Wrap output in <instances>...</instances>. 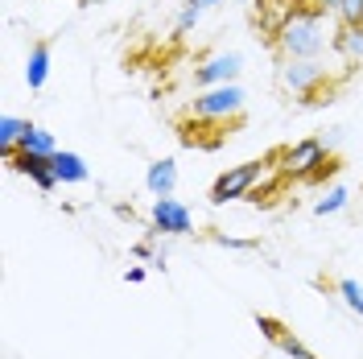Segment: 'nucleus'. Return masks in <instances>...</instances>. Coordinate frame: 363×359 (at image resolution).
Wrapping results in <instances>:
<instances>
[{"mask_svg": "<svg viewBox=\"0 0 363 359\" xmlns=\"http://www.w3.org/2000/svg\"><path fill=\"white\" fill-rule=\"evenodd\" d=\"M326 17L330 13H322L318 4L297 0V9L285 17V25L272 33V45H277L281 62L285 58H318L326 50Z\"/></svg>", "mask_w": 363, "mask_h": 359, "instance_id": "1", "label": "nucleus"}, {"mask_svg": "<svg viewBox=\"0 0 363 359\" xmlns=\"http://www.w3.org/2000/svg\"><path fill=\"white\" fill-rule=\"evenodd\" d=\"M244 87L240 83H223V87H206L194 95L190 116L194 120H211V124H223V120H240L244 116Z\"/></svg>", "mask_w": 363, "mask_h": 359, "instance_id": "2", "label": "nucleus"}, {"mask_svg": "<svg viewBox=\"0 0 363 359\" xmlns=\"http://www.w3.org/2000/svg\"><path fill=\"white\" fill-rule=\"evenodd\" d=\"M260 174H264V161H240V165H227L223 174L211 182V202H215V206H227V202L252 199V190H256Z\"/></svg>", "mask_w": 363, "mask_h": 359, "instance_id": "3", "label": "nucleus"}, {"mask_svg": "<svg viewBox=\"0 0 363 359\" xmlns=\"http://www.w3.org/2000/svg\"><path fill=\"white\" fill-rule=\"evenodd\" d=\"M281 174H289V178H322V170H330L326 165V145L318 140V136H306V140H297V145H285L281 153Z\"/></svg>", "mask_w": 363, "mask_h": 359, "instance_id": "4", "label": "nucleus"}, {"mask_svg": "<svg viewBox=\"0 0 363 359\" xmlns=\"http://www.w3.org/2000/svg\"><path fill=\"white\" fill-rule=\"evenodd\" d=\"M281 83L301 95V104L310 108V104H322L318 99V87L326 83V67L318 62V58H285L281 62Z\"/></svg>", "mask_w": 363, "mask_h": 359, "instance_id": "5", "label": "nucleus"}, {"mask_svg": "<svg viewBox=\"0 0 363 359\" xmlns=\"http://www.w3.org/2000/svg\"><path fill=\"white\" fill-rule=\"evenodd\" d=\"M149 231H153V236H169V240L190 236V231H194V211L182 199H174V194L153 199V206H149Z\"/></svg>", "mask_w": 363, "mask_h": 359, "instance_id": "6", "label": "nucleus"}, {"mask_svg": "<svg viewBox=\"0 0 363 359\" xmlns=\"http://www.w3.org/2000/svg\"><path fill=\"white\" fill-rule=\"evenodd\" d=\"M244 70V54L235 50H223V54H211L206 62L194 67V87L206 91V87H223V83H235Z\"/></svg>", "mask_w": 363, "mask_h": 359, "instance_id": "7", "label": "nucleus"}, {"mask_svg": "<svg viewBox=\"0 0 363 359\" xmlns=\"http://www.w3.org/2000/svg\"><path fill=\"white\" fill-rule=\"evenodd\" d=\"M9 170L13 174H21V178H29L42 194H50V190H58V178H54V161L42 158V153H25V149H17L13 158H9Z\"/></svg>", "mask_w": 363, "mask_h": 359, "instance_id": "8", "label": "nucleus"}, {"mask_svg": "<svg viewBox=\"0 0 363 359\" xmlns=\"http://www.w3.org/2000/svg\"><path fill=\"white\" fill-rule=\"evenodd\" d=\"M256 326L264 331V338H269V343H272V347H277L285 359H318L314 351H310V347H306V343H301V338H297L289 326H285V322H277L272 314H256Z\"/></svg>", "mask_w": 363, "mask_h": 359, "instance_id": "9", "label": "nucleus"}, {"mask_svg": "<svg viewBox=\"0 0 363 359\" xmlns=\"http://www.w3.org/2000/svg\"><path fill=\"white\" fill-rule=\"evenodd\" d=\"M330 45H335V54H339L347 67H363V25H342L339 21Z\"/></svg>", "mask_w": 363, "mask_h": 359, "instance_id": "10", "label": "nucleus"}, {"mask_svg": "<svg viewBox=\"0 0 363 359\" xmlns=\"http://www.w3.org/2000/svg\"><path fill=\"white\" fill-rule=\"evenodd\" d=\"M50 58H54L50 42H33L29 45V54H25V87L29 91L45 87V79H50Z\"/></svg>", "mask_w": 363, "mask_h": 359, "instance_id": "11", "label": "nucleus"}, {"mask_svg": "<svg viewBox=\"0 0 363 359\" xmlns=\"http://www.w3.org/2000/svg\"><path fill=\"white\" fill-rule=\"evenodd\" d=\"M145 186H149V194H153V199L174 194V190H178V161H174V158L153 161V165L145 170Z\"/></svg>", "mask_w": 363, "mask_h": 359, "instance_id": "12", "label": "nucleus"}, {"mask_svg": "<svg viewBox=\"0 0 363 359\" xmlns=\"http://www.w3.org/2000/svg\"><path fill=\"white\" fill-rule=\"evenodd\" d=\"M54 178H58V186H83V182H91V170L87 161L79 158V153H70V149H58L54 153Z\"/></svg>", "mask_w": 363, "mask_h": 359, "instance_id": "13", "label": "nucleus"}, {"mask_svg": "<svg viewBox=\"0 0 363 359\" xmlns=\"http://www.w3.org/2000/svg\"><path fill=\"white\" fill-rule=\"evenodd\" d=\"M21 149L25 153H42V158H54L58 153V140H54V133L50 128H42V124H25V136H21Z\"/></svg>", "mask_w": 363, "mask_h": 359, "instance_id": "14", "label": "nucleus"}, {"mask_svg": "<svg viewBox=\"0 0 363 359\" xmlns=\"http://www.w3.org/2000/svg\"><path fill=\"white\" fill-rule=\"evenodd\" d=\"M25 124H29V120H21V116H0V153H4V161L21 149Z\"/></svg>", "mask_w": 363, "mask_h": 359, "instance_id": "15", "label": "nucleus"}, {"mask_svg": "<svg viewBox=\"0 0 363 359\" xmlns=\"http://www.w3.org/2000/svg\"><path fill=\"white\" fill-rule=\"evenodd\" d=\"M335 293L342 297V306H347L351 314L363 318V285L355 281V277H339V281H335Z\"/></svg>", "mask_w": 363, "mask_h": 359, "instance_id": "16", "label": "nucleus"}, {"mask_svg": "<svg viewBox=\"0 0 363 359\" xmlns=\"http://www.w3.org/2000/svg\"><path fill=\"white\" fill-rule=\"evenodd\" d=\"M347 199H351V194H347V186H330V190L314 202V215H322V219H326V215H339L342 206H347Z\"/></svg>", "mask_w": 363, "mask_h": 359, "instance_id": "17", "label": "nucleus"}, {"mask_svg": "<svg viewBox=\"0 0 363 359\" xmlns=\"http://www.w3.org/2000/svg\"><path fill=\"white\" fill-rule=\"evenodd\" d=\"M199 17H203V9L186 0V4H182V13H178V21H174V33H178V38H186V33H194V25H199Z\"/></svg>", "mask_w": 363, "mask_h": 359, "instance_id": "18", "label": "nucleus"}, {"mask_svg": "<svg viewBox=\"0 0 363 359\" xmlns=\"http://www.w3.org/2000/svg\"><path fill=\"white\" fill-rule=\"evenodd\" d=\"M335 17H339L342 25H363V0H342Z\"/></svg>", "mask_w": 363, "mask_h": 359, "instance_id": "19", "label": "nucleus"}, {"mask_svg": "<svg viewBox=\"0 0 363 359\" xmlns=\"http://www.w3.org/2000/svg\"><path fill=\"white\" fill-rule=\"evenodd\" d=\"M124 281H128V285H140V281H145V265H133V269H124Z\"/></svg>", "mask_w": 363, "mask_h": 359, "instance_id": "20", "label": "nucleus"}, {"mask_svg": "<svg viewBox=\"0 0 363 359\" xmlns=\"http://www.w3.org/2000/svg\"><path fill=\"white\" fill-rule=\"evenodd\" d=\"M215 244H223V248H252V240H231V236H215Z\"/></svg>", "mask_w": 363, "mask_h": 359, "instance_id": "21", "label": "nucleus"}, {"mask_svg": "<svg viewBox=\"0 0 363 359\" xmlns=\"http://www.w3.org/2000/svg\"><path fill=\"white\" fill-rule=\"evenodd\" d=\"M310 4H318L322 13H330V17H335V13H339V4H342V0H310Z\"/></svg>", "mask_w": 363, "mask_h": 359, "instance_id": "22", "label": "nucleus"}, {"mask_svg": "<svg viewBox=\"0 0 363 359\" xmlns=\"http://www.w3.org/2000/svg\"><path fill=\"white\" fill-rule=\"evenodd\" d=\"M190 4H199V9L206 13V9H219V4H227V0H190Z\"/></svg>", "mask_w": 363, "mask_h": 359, "instance_id": "23", "label": "nucleus"}, {"mask_svg": "<svg viewBox=\"0 0 363 359\" xmlns=\"http://www.w3.org/2000/svg\"><path fill=\"white\" fill-rule=\"evenodd\" d=\"M79 4H104V0H79Z\"/></svg>", "mask_w": 363, "mask_h": 359, "instance_id": "24", "label": "nucleus"}, {"mask_svg": "<svg viewBox=\"0 0 363 359\" xmlns=\"http://www.w3.org/2000/svg\"><path fill=\"white\" fill-rule=\"evenodd\" d=\"M240 4H252V0H240Z\"/></svg>", "mask_w": 363, "mask_h": 359, "instance_id": "25", "label": "nucleus"}]
</instances>
